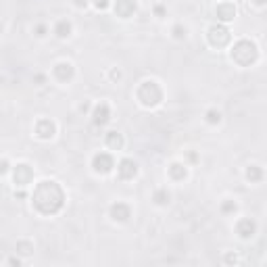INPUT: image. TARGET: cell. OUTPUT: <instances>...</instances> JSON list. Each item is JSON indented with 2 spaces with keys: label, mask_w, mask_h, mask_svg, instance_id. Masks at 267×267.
Wrapping results in <instances>:
<instances>
[{
  "label": "cell",
  "mask_w": 267,
  "mask_h": 267,
  "mask_svg": "<svg viewBox=\"0 0 267 267\" xmlns=\"http://www.w3.org/2000/svg\"><path fill=\"white\" fill-rule=\"evenodd\" d=\"M171 34H173L175 40H184V38H186V28H184V25H173Z\"/></svg>",
  "instance_id": "23"
},
{
  "label": "cell",
  "mask_w": 267,
  "mask_h": 267,
  "mask_svg": "<svg viewBox=\"0 0 267 267\" xmlns=\"http://www.w3.org/2000/svg\"><path fill=\"white\" fill-rule=\"evenodd\" d=\"M207 40L213 48H226L232 42V32L224 23H215L207 30Z\"/></svg>",
  "instance_id": "4"
},
{
  "label": "cell",
  "mask_w": 267,
  "mask_h": 267,
  "mask_svg": "<svg viewBox=\"0 0 267 267\" xmlns=\"http://www.w3.org/2000/svg\"><path fill=\"white\" fill-rule=\"evenodd\" d=\"M104 142L111 150H121L123 148V136L119 131H109L106 136H104Z\"/></svg>",
  "instance_id": "17"
},
{
  "label": "cell",
  "mask_w": 267,
  "mask_h": 267,
  "mask_svg": "<svg viewBox=\"0 0 267 267\" xmlns=\"http://www.w3.org/2000/svg\"><path fill=\"white\" fill-rule=\"evenodd\" d=\"M236 261H238L236 255H228V257H226V263H236Z\"/></svg>",
  "instance_id": "29"
},
{
  "label": "cell",
  "mask_w": 267,
  "mask_h": 267,
  "mask_svg": "<svg viewBox=\"0 0 267 267\" xmlns=\"http://www.w3.org/2000/svg\"><path fill=\"white\" fill-rule=\"evenodd\" d=\"M136 173H138V165H136V161H134V159H121V161L117 163V175H119V180H123V182L134 180V177H136Z\"/></svg>",
  "instance_id": "11"
},
{
  "label": "cell",
  "mask_w": 267,
  "mask_h": 267,
  "mask_svg": "<svg viewBox=\"0 0 267 267\" xmlns=\"http://www.w3.org/2000/svg\"><path fill=\"white\" fill-rule=\"evenodd\" d=\"M215 17H217V21H221V23H230V21L236 19V5L230 3V0H221V3H217V7H215Z\"/></svg>",
  "instance_id": "9"
},
{
  "label": "cell",
  "mask_w": 267,
  "mask_h": 267,
  "mask_svg": "<svg viewBox=\"0 0 267 267\" xmlns=\"http://www.w3.org/2000/svg\"><path fill=\"white\" fill-rule=\"evenodd\" d=\"M92 121H94V125H98V127H102V125H106V123L111 121V109H109L106 102H100V104L94 106V111H92Z\"/></svg>",
  "instance_id": "14"
},
{
  "label": "cell",
  "mask_w": 267,
  "mask_h": 267,
  "mask_svg": "<svg viewBox=\"0 0 267 267\" xmlns=\"http://www.w3.org/2000/svg\"><path fill=\"white\" fill-rule=\"evenodd\" d=\"M32 180H34V169H32V165H28V163H17V165L13 167V182H15L19 188H28V186L32 184Z\"/></svg>",
  "instance_id": "5"
},
{
  "label": "cell",
  "mask_w": 267,
  "mask_h": 267,
  "mask_svg": "<svg viewBox=\"0 0 267 267\" xmlns=\"http://www.w3.org/2000/svg\"><path fill=\"white\" fill-rule=\"evenodd\" d=\"M55 36L57 38H61V40H65V38H69L71 36V32H73V25H71V21L69 19H59L57 23H55Z\"/></svg>",
  "instance_id": "16"
},
{
  "label": "cell",
  "mask_w": 267,
  "mask_h": 267,
  "mask_svg": "<svg viewBox=\"0 0 267 267\" xmlns=\"http://www.w3.org/2000/svg\"><path fill=\"white\" fill-rule=\"evenodd\" d=\"M136 98L142 106L146 109H154L159 106L163 100V88L159 86V82L154 79H144L138 88H136Z\"/></svg>",
  "instance_id": "3"
},
{
  "label": "cell",
  "mask_w": 267,
  "mask_h": 267,
  "mask_svg": "<svg viewBox=\"0 0 267 267\" xmlns=\"http://www.w3.org/2000/svg\"><path fill=\"white\" fill-rule=\"evenodd\" d=\"M32 205L40 215H57L65 207V190L55 180H44L34 188Z\"/></svg>",
  "instance_id": "1"
},
{
  "label": "cell",
  "mask_w": 267,
  "mask_h": 267,
  "mask_svg": "<svg viewBox=\"0 0 267 267\" xmlns=\"http://www.w3.org/2000/svg\"><path fill=\"white\" fill-rule=\"evenodd\" d=\"M34 32H36V36H38V38H44V36H46V32H48V28L44 25V23H40V25H36V30H34Z\"/></svg>",
  "instance_id": "24"
},
{
  "label": "cell",
  "mask_w": 267,
  "mask_h": 267,
  "mask_svg": "<svg viewBox=\"0 0 267 267\" xmlns=\"http://www.w3.org/2000/svg\"><path fill=\"white\" fill-rule=\"evenodd\" d=\"M247 180L251 182V184H259V182H263V175H265V171H263V167L261 165H249L247 167Z\"/></svg>",
  "instance_id": "18"
},
{
  "label": "cell",
  "mask_w": 267,
  "mask_h": 267,
  "mask_svg": "<svg viewBox=\"0 0 267 267\" xmlns=\"http://www.w3.org/2000/svg\"><path fill=\"white\" fill-rule=\"evenodd\" d=\"M154 13H157V15H163V7H154Z\"/></svg>",
  "instance_id": "31"
},
{
  "label": "cell",
  "mask_w": 267,
  "mask_h": 267,
  "mask_svg": "<svg viewBox=\"0 0 267 267\" xmlns=\"http://www.w3.org/2000/svg\"><path fill=\"white\" fill-rule=\"evenodd\" d=\"M251 3H253L255 7H265V3H267V0H251Z\"/></svg>",
  "instance_id": "28"
},
{
  "label": "cell",
  "mask_w": 267,
  "mask_h": 267,
  "mask_svg": "<svg viewBox=\"0 0 267 267\" xmlns=\"http://www.w3.org/2000/svg\"><path fill=\"white\" fill-rule=\"evenodd\" d=\"M115 167V159H113V154H109V152H96L94 157H92V169L100 175H106L111 173Z\"/></svg>",
  "instance_id": "6"
},
{
  "label": "cell",
  "mask_w": 267,
  "mask_h": 267,
  "mask_svg": "<svg viewBox=\"0 0 267 267\" xmlns=\"http://www.w3.org/2000/svg\"><path fill=\"white\" fill-rule=\"evenodd\" d=\"M109 215L113 221H119V224H125V221L131 217V207L127 203H121V200H117V203H113L109 207Z\"/></svg>",
  "instance_id": "10"
},
{
  "label": "cell",
  "mask_w": 267,
  "mask_h": 267,
  "mask_svg": "<svg viewBox=\"0 0 267 267\" xmlns=\"http://www.w3.org/2000/svg\"><path fill=\"white\" fill-rule=\"evenodd\" d=\"M9 171V161L7 159H0V175Z\"/></svg>",
  "instance_id": "26"
},
{
  "label": "cell",
  "mask_w": 267,
  "mask_h": 267,
  "mask_svg": "<svg viewBox=\"0 0 267 267\" xmlns=\"http://www.w3.org/2000/svg\"><path fill=\"white\" fill-rule=\"evenodd\" d=\"M34 131H36V136L40 140H50V138H55V134H57V123L52 119H48V117H42V119L36 121Z\"/></svg>",
  "instance_id": "8"
},
{
  "label": "cell",
  "mask_w": 267,
  "mask_h": 267,
  "mask_svg": "<svg viewBox=\"0 0 267 267\" xmlns=\"http://www.w3.org/2000/svg\"><path fill=\"white\" fill-rule=\"evenodd\" d=\"M167 173H169V177H171L173 182H184V180H186V175H188V169H186L184 163L173 161V163L167 167Z\"/></svg>",
  "instance_id": "15"
},
{
  "label": "cell",
  "mask_w": 267,
  "mask_h": 267,
  "mask_svg": "<svg viewBox=\"0 0 267 267\" xmlns=\"http://www.w3.org/2000/svg\"><path fill=\"white\" fill-rule=\"evenodd\" d=\"M9 263H11V265H19L21 261H19V259H9Z\"/></svg>",
  "instance_id": "32"
},
{
  "label": "cell",
  "mask_w": 267,
  "mask_h": 267,
  "mask_svg": "<svg viewBox=\"0 0 267 267\" xmlns=\"http://www.w3.org/2000/svg\"><path fill=\"white\" fill-rule=\"evenodd\" d=\"M32 251H34V244H32L30 240H19V242H17V253H19V255L28 257V255H32Z\"/></svg>",
  "instance_id": "20"
},
{
  "label": "cell",
  "mask_w": 267,
  "mask_h": 267,
  "mask_svg": "<svg viewBox=\"0 0 267 267\" xmlns=\"http://www.w3.org/2000/svg\"><path fill=\"white\" fill-rule=\"evenodd\" d=\"M236 234H238L240 238H244V240L253 238V236L257 234V221L251 219V217H242V219H238V224H236Z\"/></svg>",
  "instance_id": "12"
},
{
  "label": "cell",
  "mask_w": 267,
  "mask_h": 267,
  "mask_svg": "<svg viewBox=\"0 0 267 267\" xmlns=\"http://www.w3.org/2000/svg\"><path fill=\"white\" fill-rule=\"evenodd\" d=\"M52 77L61 84H67V82H71L75 77V67L73 63L69 61H59L55 67H52Z\"/></svg>",
  "instance_id": "7"
},
{
  "label": "cell",
  "mask_w": 267,
  "mask_h": 267,
  "mask_svg": "<svg viewBox=\"0 0 267 267\" xmlns=\"http://www.w3.org/2000/svg\"><path fill=\"white\" fill-rule=\"evenodd\" d=\"M3 30H5V25H3V21H0V34H3Z\"/></svg>",
  "instance_id": "33"
},
{
  "label": "cell",
  "mask_w": 267,
  "mask_h": 267,
  "mask_svg": "<svg viewBox=\"0 0 267 267\" xmlns=\"http://www.w3.org/2000/svg\"><path fill=\"white\" fill-rule=\"evenodd\" d=\"M152 200L157 205L165 207V205H169V200H171V192L167 188H157V190H154V194H152Z\"/></svg>",
  "instance_id": "19"
},
{
  "label": "cell",
  "mask_w": 267,
  "mask_h": 267,
  "mask_svg": "<svg viewBox=\"0 0 267 267\" xmlns=\"http://www.w3.org/2000/svg\"><path fill=\"white\" fill-rule=\"evenodd\" d=\"M236 211H238V205L234 203V200H226V203L221 205V213H226V215L228 213H236Z\"/></svg>",
  "instance_id": "22"
},
{
  "label": "cell",
  "mask_w": 267,
  "mask_h": 267,
  "mask_svg": "<svg viewBox=\"0 0 267 267\" xmlns=\"http://www.w3.org/2000/svg\"><path fill=\"white\" fill-rule=\"evenodd\" d=\"M230 57L232 61L238 65V67H251L259 61V46L255 42L242 38L238 42H234V46L230 50Z\"/></svg>",
  "instance_id": "2"
},
{
  "label": "cell",
  "mask_w": 267,
  "mask_h": 267,
  "mask_svg": "<svg viewBox=\"0 0 267 267\" xmlns=\"http://www.w3.org/2000/svg\"><path fill=\"white\" fill-rule=\"evenodd\" d=\"M205 121L209 123V125H217L219 121H221V113L217 109H209L207 113H205Z\"/></svg>",
  "instance_id": "21"
},
{
  "label": "cell",
  "mask_w": 267,
  "mask_h": 267,
  "mask_svg": "<svg viewBox=\"0 0 267 267\" xmlns=\"http://www.w3.org/2000/svg\"><path fill=\"white\" fill-rule=\"evenodd\" d=\"M88 3H90V0H73V5H75L77 9H86Z\"/></svg>",
  "instance_id": "27"
},
{
  "label": "cell",
  "mask_w": 267,
  "mask_h": 267,
  "mask_svg": "<svg viewBox=\"0 0 267 267\" xmlns=\"http://www.w3.org/2000/svg\"><path fill=\"white\" fill-rule=\"evenodd\" d=\"M109 5H111V0H94V7H96L98 11H104Z\"/></svg>",
  "instance_id": "25"
},
{
  "label": "cell",
  "mask_w": 267,
  "mask_h": 267,
  "mask_svg": "<svg viewBox=\"0 0 267 267\" xmlns=\"http://www.w3.org/2000/svg\"><path fill=\"white\" fill-rule=\"evenodd\" d=\"M136 0H115L113 3V11L119 19H129L134 17V13H136Z\"/></svg>",
  "instance_id": "13"
},
{
  "label": "cell",
  "mask_w": 267,
  "mask_h": 267,
  "mask_svg": "<svg viewBox=\"0 0 267 267\" xmlns=\"http://www.w3.org/2000/svg\"><path fill=\"white\" fill-rule=\"evenodd\" d=\"M111 77H113V79H119V77H121V73H119L117 69H113V71H111Z\"/></svg>",
  "instance_id": "30"
}]
</instances>
